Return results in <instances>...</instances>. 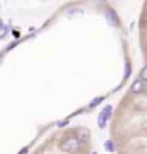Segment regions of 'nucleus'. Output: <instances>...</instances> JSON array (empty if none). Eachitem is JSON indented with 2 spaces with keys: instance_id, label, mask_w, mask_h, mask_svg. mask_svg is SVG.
I'll list each match as a JSON object with an SVG mask.
<instances>
[{
  "instance_id": "nucleus-1",
  "label": "nucleus",
  "mask_w": 147,
  "mask_h": 154,
  "mask_svg": "<svg viewBox=\"0 0 147 154\" xmlns=\"http://www.w3.org/2000/svg\"><path fill=\"white\" fill-rule=\"evenodd\" d=\"M79 146H81V142L77 140V137H70L69 140L62 142L60 149H62V151H74V149H77Z\"/></svg>"
},
{
  "instance_id": "nucleus-2",
  "label": "nucleus",
  "mask_w": 147,
  "mask_h": 154,
  "mask_svg": "<svg viewBox=\"0 0 147 154\" xmlns=\"http://www.w3.org/2000/svg\"><path fill=\"white\" fill-rule=\"evenodd\" d=\"M104 16H106L108 24H111V26H118V24H120L118 16H116V12H115L113 9H106V11H104Z\"/></svg>"
},
{
  "instance_id": "nucleus-3",
  "label": "nucleus",
  "mask_w": 147,
  "mask_h": 154,
  "mask_svg": "<svg viewBox=\"0 0 147 154\" xmlns=\"http://www.w3.org/2000/svg\"><path fill=\"white\" fill-rule=\"evenodd\" d=\"M75 137H77V140H79L81 144H84V142H87V139H89V132H87L86 128H79Z\"/></svg>"
},
{
  "instance_id": "nucleus-4",
  "label": "nucleus",
  "mask_w": 147,
  "mask_h": 154,
  "mask_svg": "<svg viewBox=\"0 0 147 154\" xmlns=\"http://www.w3.org/2000/svg\"><path fill=\"white\" fill-rule=\"evenodd\" d=\"M144 88H145V86H144V81H140V79H139V81H137V82H133V86L130 88V93L137 94V93H140V91H144Z\"/></svg>"
},
{
  "instance_id": "nucleus-5",
  "label": "nucleus",
  "mask_w": 147,
  "mask_h": 154,
  "mask_svg": "<svg viewBox=\"0 0 147 154\" xmlns=\"http://www.w3.org/2000/svg\"><path fill=\"white\" fill-rule=\"evenodd\" d=\"M109 111H111V106H106V108H104V111H103V115L99 116V125H101V127L104 125V122H106V118L109 116Z\"/></svg>"
},
{
  "instance_id": "nucleus-6",
  "label": "nucleus",
  "mask_w": 147,
  "mask_h": 154,
  "mask_svg": "<svg viewBox=\"0 0 147 154\" xmlns=\"http://www.w3.org/2000/svg\"><path fill=\"white\" fill-rule=\"evenodd\" d=\"M140 81H147V67H144L140 72Z\"/></svg>"
},
{
  "instance_id": "nucleus-7",
  "label": "nucleus",
  "mask_w": 147,
  "mask_h": 154,
  "mask_svg": "<svg viewBox=\"0 0 147 154\" xmlns=\"http://www.w3.org/2000/svg\"><path fill=\"white\" fill-rule=\"evenodd\" d=\"M7 31H9V29H7L5 26H0V39H2V38L7 34Z\"/></svg>"
}]
</instances>
